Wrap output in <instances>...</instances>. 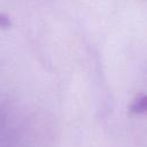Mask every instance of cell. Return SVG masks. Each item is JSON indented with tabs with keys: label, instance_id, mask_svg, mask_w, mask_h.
<instances>
[{
	"label": "cell",
	"instance_id": "1",
	"mask_svg": "<svg viewBox=\"0 0 147 147\" xmlns=\"http://www.w3.org/2000/svg\"><path fill=\"white\" fill-rule=\"evenodd\" d=\"M146 96L141 95V96H138L136 99V101L132 103L131 106V110L133 113H137V114H140V113H144L146 110Z\"/></svg>",
	"mask_w": 147,
	"mask_h": 147
},
{
	"label": "cell",
	"instance_id": "2",
	"mask_svg": "<svg viewBox=\"0 0 147 147\" xmlns=\"http://www.w3.org/2000/svg\"><path fill=\"white\" fill-rule=\"evenodd\" d=\"M9 25H10L9 18L6 15L0 14V28H8Z\"/></svg>",
	"mask_w": 147,
	"mask_h": 147
}]
</instances>
